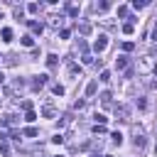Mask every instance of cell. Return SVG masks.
Returning a JSON list of instances; mask_svg holds the SVG:
<instances>
[{"label":"cell","mask_w":157,"mask_h":157,"mask_svg":"<svg viewBox=\"0 0 157 157\" xmlns=\"http://www.w3.org/2000/svg\"><path fill=\"white\" fill-rule=\"evenodd\" d=\"M52 91H54V96H64V86H61V83H54Z\"/></svg>","instance_id":"obj_21"},{"label":"cell","mask_w":157,"mask_h":157,"mask_svg":"<svg viewBox=\"0 0 157 157\" xmlns=\"http://www.w3.org/2000/svg\"><path fill=\"white\" fill-rule=\"evenodd\" d=\"M132 49H135L132 42H123V52H132Z\"/></svg>","instance_id":"obj_31"},{"label":"cell","mask_w":157,"mask_h":157,"mask_svg":"<svg viewBox=\"0 0 157 157\" xmlns=\"http://www.w3.org/2000/svg\"><path fill=\"white\" fill-rule=\"evenodd\" d=\"M103 157H110V155H103Z\"/></svg>","instance_id":"obj_43"},{"label":"cell","mask_w":157,"mask_h":157,"mask_svg":"<svg viewBox=\"0 0 157 157\" xmlns=\"http://www.w3.org/2000/svg\"><path fill=\"white\" fill-rule=\"evenodd\" d=\"M115 66H118V71H128V66H130V56H125V54H120L118 59H115Z\"/></svg>","instance_id":"obj_3"},{"label":"cell","mask_w":157,"mask_h":157,"mask_svg":"<svg viewBox=\"0 0 157 157\" xmlns=\"http://www.w3.org/2000/svg\"><path fill=\"white\" fill-rule=\"evenodd\" d=\"M152 74H155V76H157V64H155V66H152Z\"/></svg>","instance_id":"obj_39"},{"label":"cell","mask_w":157,"mask_h":157,"mask_svg":"<svg viewBox=\"0 0 157 157\" xmlns=\"http://www.w3.org/2000/svg\"><path fill=\"white\" fill-rule=\"evenodd\" d=\"M64 7H66V12H69V17H78V7H76V5L64 2Z\"/></svg>","instance_id":"obj_10"},{"label":"cell","mask_w":157,"mask_h":157,"mask_svg":"<svg viewBox=\"0 0 157 157\" xmlns=\"http://www.w3.org/2000/svg\"><path fill=\"white\" fill-rule=\"evenodd\" d=\"M91 157H103V155H91Z\"/></svg>","instance_id":"obj_41"},{"label":"cell","mask_w":157,"mask_h":157,"mask_svg":"<svg viewBox=\"0 0 157 157\" xmlns=\"http://www.w3.org/2000/svg\"><path fill=\"white\" fill-rule=\"evenodd\" d=\"M25 120H27V123H32V120H37V113H34V110H27V115H25Z\"/></svg>","instance_id":"obj_29"},{"label":"cell","mask_w":157,"mask_h":157,"mask_svg":"<svg viewBox=\"0 0 157 157\" xmlns=\"http://www.w3.org/2000/svg\"><path fill=\"white\" fill-rule=\"evenodd\" d=\"M93 132H96V135H103V132H105V125H93Z\"/></svg>","instance_id":"obj_32"},{"label":"cell","mask_w":157,"mask_h":157,"mask_svg":"<svg viewBox=\"0 0 157 157\" xmlns=\"http://www.w3.org/2000/svg\"><path fill=\"white\" fill-rule=\"evenodd\" d=\"M0 125H5V128H15V125H17V118H15L12 113H7V115L0 118Z\"/></svg>","instance_id":"obj_5"},{"label":"cell","mask_w":157,"mask_h":157,"mask_svg":"<svg viewBox=\"0 0 157 157\" xmlns=\"http://www.w3.org/2000/svg\"><path fill=\"white\" fill-rule=\"evenodd\" d=\"M42 115H44V118H54V115H56V108H54L52 103H47V105L42 108Z\"/></svg>","instance_id":"obj_7"},{"label":"cell","mask_w":157,"mask_h":157,"mask_svg":"<svg viewBox=\"0 0 157 157\" xmlns=\"http://www.w3.org/2000/svg\"><path fill=\"white\" fill-rule=\"evenodd\" d=\"M93 118H96V125H103V123H105V120H108V118H105V115H103V113H96V115H93Z\"/></svg>","instance_id":"obj_25"},{"label":"cell","mask_w":157,"mask_h":157,"mask_svg":"<svg viewBox=\"0 0 157 157\" xmlns=\"http://www.w3.org/2000/svg\"><path fill=\"white\" fill-rule=\"evenodd\" d=\"M56 157H61V155H56Z\"/></svg>","instance_id":"obj_46"},{"label":"cell","mask_w":157,"mask_h":157,"mask_svg":"<svg viewBox=\"0 0 157 157\" xmlns=\"http://www.w3.org/2000/svg\"><path fill=\"white\" fill-rule=\"evenodd\" d=\"M145 5H147V0H132V7H135V10H142Z\"/></svg>","instance_id":"obj_24"},{"label":"cell","mask_w":157,"mask_h":157,"mask_svg":"<svg viewBox=\"0 0 157 157\" xmlns=\"http://www.w3.org/2000/svg\"><path fill=\"white\" fill-rule=\"evenodd\" d=\"M0 17H2V7H0Z\"/></svg>","instance_id":"obj_42"},{"label":"cell","mask_w":157,"mask_h":157,"mask_svg":"<svg viewBox=\"0 0 157 157\" xmlns=\"http://www.w3.org/2000/svg\"><path fill=\"white\" fill-rule=\"evenodd\" d=\"M0 152H2V155H5V157H7V155H10V145H7V142H5V140H0Z\"/></svg>","instance_id":"obj_23"},{"label":"cell","mask_w":157,"mask_h":157,"mask_svg":"<svg viewBox=\"0 0 157 157\" xmlns=\"http://www.w3.org/2000/svg\"><path fill=\"white\" fill-rule=\"evenodd\" d=\"M81 61H83V64H93V56H91V54H83Z\"/></svg>","instance_id":"obj_34"},{"label":"cell","mask_w":157,"mask_h":157,"mask_svg":"<svg viewBox=\"0 0 157 157\" xmlns=\"http://www.w3.org/2000/svg\"><path fill=\"white\" fill-rule=\"evenodd\" d=\"M66 66H69V76H76V74H81V66H76L74 61H66Z\"/></svg>","instance_id":"obj_11"},{"label":"cell","mask_w":157,"mask_h":157,"mask_svg":"<svg viewBox=\"0 0 157 157\" xmlns=\"http://www.w3.org/2000/svg\"><path fill=\"white\" fill-rule=\"evenodd\" d=\"M10 39H12V29L5 27V29H2V42H10Z\"/></svg>","instance_id":"obj_18"},{"label":"cell","mask_w":157,"mask_h":157,"mask_svg":"<svg viewBox=\"0 0 157 157\" xmlns=\"http://www.w3.org/2000/svg\"><path fill=\"white\" fill-rule=\"evenodd\" d=\"M137 108H142V110H145V108H147V101H145V98H137Z\"/></svg>","instance_id":"obj_35"},{"label":"cell","mask_w":157,"mask_h":157,"mask_svg":"<svg viewBox=\"0 0 157 157\" xmlns=\"http://www.w3.org/2000/svg\"><path fill=\"white\" fill-rule=\"evenodd\" d=\"M96 7H98V10H101V12H105V10H108V7H110V2H108V0H103V2H98V5H96Z\"/></svg>","instance_id":"obj_26"},{"label":"cell","mask_w":157,"mask_h":157,"mask_svg":"<svg viewBox=\"0 0 157 157\" xmlns=\"http://www.w3.org/2000/svg\"><path fill=\"white\" fill-rule=\"evenodd\" d=\"M96 88H98V81H91V83L86 86V96H93V93H96Z\"/></svg>","instance_id":"obj_12"},{"label":"cell","mask_w":157,"mask_h":157,"mask_svg":"<svg viewBox=\"0 0 157 157\" xmlns=\"http://www.w3.org/2000/svg\"><path fill=\"white\" fill-rule=\"evenodd\" d=\"M2 81H5V74H2V71H0V83H2Z\"/></svg>","instance_id":"obj_40"},{"label":"cell","mask_w":157,"mask_h":157,"mask_svg":"<svg viewBox=\"0 0 157 157\" xmlns=\"http://www.w3.org/2000/svg\"><path fill=\"white\" fill-rule=\"evenodd\" d=\"M47 66L54 71V69L59 66V56H56V54H49V56H47Z\"/></svg>","instance_id":"obj_8"},{"label":"cell","mask_w":157,"mask_h":157,"mask_svg":"<svg viewBox=\"0 0 157 157\" xmlns=\"http://www.w3.org/2000/svg\"><path fill=\"white\" fill-rule=\"evenodd\" d=\"M52 142H54V145H61V142H64V137H61V135H54V137H52Z\"/></svg>","instance_id":"obj_37"},{"label":"cell","mask_w":157,"mask_h":157,"mask_svg":"<svg viewBox=\"0 0 157 157\" xmlns=\"http://www.w3.org/2000/svg\"><path fill=\"white\" fill-rule=\"evenodd\" d=\"M155 152H157V145H155Z\"/></svg>","instance_id":"obj_44"},{"label":"cell","mask_w":157,"mask_h":157,"mask_svg":"<svg viewBox=\"0 0 157 157\" xmlns=\"http://www.w3.org/2000/svg\"><path fill=\"white\" fill-rule=\"evenodd\" d=\"M105 47H108V37H105V34H98V39L93 42V52H96V54H101Z\"/></svg>","instance_id":"obj_2"},{"label":"cell","mask_w":157,"mask_h":157,"mask_svg":"<svg viewBox=\"0 0 157 157\" xmlns=\"http://www.w3.org/2000/svg\"><path fill=\"white\" fill-rule=\"evenodd\" d=\"M118 17H128V5H120L118 7Z\"/></svg>","instance_id":"obj_27"},{"label":"cell","mask_w":157,"mask_h":157,"mask_svg":"<svg viewBox=\"0 0 157 157\" xmlns=\"http://www.w3.org/2000/svg\"><path fill=\"white\" fill-rule=\"evenodd\" d=\"M78 49H81V52H83V54H88V44H86V42H83V39H78Z\"/></svg>","instance_id":"obj_30"},{"label":"cell","mask_w":157,"mask_h":157,"mask_svg":"<svg viewBox=\"0 0 157 157\" xmlns=\"http://www.w3.org/2000/svg\"><path fill=\"white\" fill-rule=\"evenodd\" d=\"M113 113H115V118L123 120V123L130 120V105H125V103H115V105H113Z\"/></svg>","instance_id":"obj_1"},{"label":"cell","mask_w":157,"mask_h":157,"mask_svg":"<svg viewBox=\"0 0 157 157\" xmlns=\"http://www.w3.org/2000/svg\"><path fill=\"white\" fill-rule=\"evenodd\" d=\"M20 42H22V47H32V44H34V39H32L29 34H25V37H22Z\"/></svg>","instance_id":"obj_19"},{"label":"cell","mask_w":157,"mask_h":157,"mask_svg":"<svg viewBox=\"0 0 157 157\" xmlns=\"http://www.w3.org/2000/svg\"><path fill=\"white\" fill-rule=\"evenodd\" d=\"M49 20H52V25H54V27H59V25H61V15H59V17L54 15V17H49Z\"/></svg>","instance_id":"obj_33"},{"label":"cell","mask_w":157,"mask_h":157,"mask_svg":"<svg viewBox=\"0 0 157 157\" xmlns=\"http://www.w3.org/2000/svg\"><path fill=\"white\" fill-rule=\"evenodd\" d=\"M98 81L108 83V81H110V71H105V69H103V71H101V76H98Z\"/></svg>","instance_id":"obj_20"},{"label":"cell","mask_w":157,"mask_h":157,"mask_svg":"<svg viewBox=\"0 0 157 157\" xmlns=\"http://www.w3.org/2000/svg\"><path fill=\"white\" fill-rule=\"evenodd\" d=\"M147 59H150V56H145V59L140 61V71H147V69H150V61H147Z\"/></svg>","instance_id":"obj_28"},{"label":"cell","mask_w":157,"mask_h":157,"mask_svg":"<svg viewBox=\"0 0 157 157\" xmlns=\"http://www.w3.org/2000/svg\"><path fill=\"white\" fill-rule=\"evenodd\" d=\"M98 98H101V103H103L105 108H110V105H113V103H110V98H113V96H110V91H103Z\"/></svg>","instance_id":"obj_9"},{"label":"cell","mask_w":157,"mask_h":157,"mask_svg":"<svg viewBox=\"0 0 157 157\" xmlns=\"http://www.w3.org/2000/svg\"><path fill=\"white\" fill-rule=\"evenodd\" d=\"M25 22L29 25V29H32L34 34H42V32H44V25H42V22H34V20H25Z\"/></svg>","instance_id":"obj_6"},{"label":"cell","mask_w":157,"mask_h":157,"mask_svg":"<svg viewBox=\"0 0 157 157\" xmlns=\"http://www.w3.org/2000/svg\"><path fill=\"white\" fill-rule=\"evenodd\" d=\"M15 17H17V20L25 17V7H22V5H15Z\"/></svg>","instance_id":"obj_15"},{"label":"cell","mask_w":157,"mask_h":157,"mask_svg":"<svg viewBox=\"0 0 157 157\" xmlns=\"http://www.w3.org/2000/svg\"><path fill=\"white\" fill-rule=\"evenodd\" d=\"M83 105H86V101H81V98H78V101H76V103H74V108H76V110H81V108H83Z\"/></svg>","instance_id":"obj_36"},{"label":"cell","mask_w":157,"mask_h":157,"mask_svg":"<svg viewBox=\"0 0 157 157\" xmlns=\"http://www.w3.org/2000/svg\"><path fill=\"white\" fill-rule=\"evenodd\" d=\"M123 32H125V34H132V32H135V25H132V22H125V25H123Z\"/></svg>","instance_id":"obj_17"},{"label":"cell","mask_w":157,"mask_h":157,"mask_svg":"<svg viewBox=\"0 0 157 157\" xmlns=\"http://www.w3.org/2000/svg\"><path fill=\"white\" fill-rule=\"evenodd\" d=\"M113 145H123V132H113Z\"/></svg>","instance_id":"obj_22"},{"label":"cell","mask_w":157,"mask_h":157,"mask_svg":"<svg viewBox=\"0 0 157 157\" xmlns=\"http://www.w3.org/2000/svg\"><path fill=\"white\" fill-rule=\"evenodd\" d=\"M78 32H81V34H91V25H88V22L78 25Z\"/></svg>","instance_id":"obj_16"},{"label":"cell","mask_w":157,"mask_h":157,"mask_svg":"<svg viewBox=\"0 0 157 157\" xmlns=\"http://www.w3.org/2000/svg\"><path fill=\"white\" fill-rule=\"evenodd\" d=\"M22 135H27V137H37L39 132H37V128H25V130H22Z\"/></svg>","instance_id":"obj_14"},{"label":"cell","mask_w":157,"mask_h":157,"mask_svg":"<svg viewBox=\"0 0 157 157\" xmlns=\"http://www.w3.org/2000/svg\"><path fill=\"white\" fill-rule=\"evenodd\" d=\"M22 108L25 110H32V101H22Z\"/></svg>","instance_id":"obj_38"},{"label":"cell","mask_w":157,"mask_h":157,"mask_svg":"<svg viewBox=\"0 0 157 157\" xmlns=\"http://www.w3.org/2000/svg\"><path fill=\"white\" fill-rule=\"evenodd\" d=\"M47 81H49V76H47V74H39V76H34V81H32V88H34V91H39V88H42Z\"/></svg>","instance_id":"obj_4"},{"label":"cell","mask_w":157,"mask_h":157,"mask_svg":"<svg viewBox=\"0 0 157 157\" xmlns=\"http://www.w3.org/2000/svg\"><path fill=\"white\" fill-rule=\"evenodd\" d=\"M0 105H2V98H0Z\"/></svg>","instance_id":"obj_45"},{"label":"cell","mask_w":157,"mask_h":157,"mask_svg":"<svg viewBox=\"0 0 157 157\" xmlns=\"http://www.w3.org/2000/svg\"><path fill=\"white\" fill-rule=\"evenodd\" d=\"M39 10H42V7H39L37 2H29V5H27V12H29V15H37Z\"/></svg>","instance_id":"obj_13"}]
</instances>
